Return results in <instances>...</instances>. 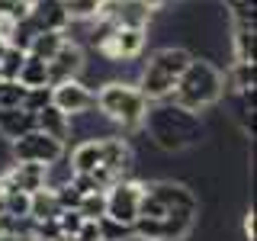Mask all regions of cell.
Here are the masks:
<instances>
[{"label": "cell", "mask_w": 257, "mask_h": 241, "mask_svg": "<svg viewBox=\"0 0 257 241\" xmlns=\"http://www.w3.org/2000/svg\"><path fill=\"white\" fill-rule=\"evenodd\" d=\"M142 129H148L151 142L158 145L161 151H187L193 145L203 142L206 126L196 112L177 106L171 100H161V103H148V112H145V123Z\"/></svg>", "instance_id": "obj_1"}, {"label": "cell", "mask_w": 257, "mask_h": 241, "mask_svg": "<svg viewBox=\"0 0 257 241\" xmlns=\"http://www.w3.org/2000/svg\"><path fill=\"white\" fill-rule=\"evenodd\" d=\"M222 93H225V74L209 58H196L193 55L190 64L183 68V74L177 77V87L171 90L167 100L199 116L203 109L215 106L222 100Z\"/></svg>", "instance_id": "obj_2"}, {"label": "cell", "mask_w": 257, "mask_h": 241, "mask_svg": "<svg viewBox=\"0 0 257 241\" xmlns=\"http://www.w3.org/2000/svg\"><path fill=\"white\" fill-rule=\"evenodd\" d=\"M193 52L183 45H164V48H155L151 52L148 64L142 68L139 74V90L148 103H161L171 96V90L177 87V77L183 74V68L190 64Z\"/></svg>", "instance_id": "obj_3"}, {"label": "cell", "mask_w": 257, "mask_h": 241, "mask_svg": "<svg viewBox=\"0 0 257 241\" xmlns=\"http://www.w3.org/2000/svg\"><path fill=\"white\" fill-rule=\"evenodd\" d=\"M93 93H96V109L109 123H116L119 129H142L145 112H148V100L142 96V90L135 84L116 77V80L100 84V90Z\"/></svg>", "instance_id": "obj_4"}, {"label": "cell", "mask_w": 257, "mask_h": 241, "mask_svg": "<svg viewBox=\"0 0 257 241\" xmlns=\"http://www.w3.org/2000/svg\"><path fill=\"white\" fill-rule=\"evenodd\" d=\"M10 151H13V161H26V164H55V161H61L68 155V148H64V142L52 139V135L39 132V129H32V132L20 135L16 142H10Z\"/></svg>", "instance_id": "obj_5"}, {"label": "cell", "mask_w": 257, "mask_h": 241, "mask_svg": "<svg viewBox=\"0 0 257 241\" xmlns=\"http://www.w3.org/2000/svg\"><path fill=\"white\" fill-rule=\"evenodd\" d=\"M196 228V215H164V219H135V241H187Z\"/></svg>", "instance_id": "obj_6"}, {"label": "cell", "mask_w": 257, "mask_h": 241, "mask_svg": "<svg viewBox=\"0 0 257 241\" xmlns=\"http://www.w3.org/2000/svg\"><path fill=\"white\" fill-rule=\"evenodd\" d=\"M142 187L161 209H164V212H177V215H196L199 212V196L187 187V183L151 180V183H142Z\"/></svg>", "instance_id": "obj_7"}, {"label": "cell", "mask_w": 257, "mask_h": 241, "mask_svg": "<svg viewBox=\"0 0 257 241\" xmlns=\"http://www.w3.org/2000/svg\"><path fill=\"white\" fill-rule=\"evenodd\" d=\"M55 109H61L68 119H77L84 112L96 109V93L90 84H84L80 77L74 80H61V84H52V96H48Z\"/></svg>", "instance_id": "obj_8"}, {"label": "cell", "mask_w": 257, "mask_h": 241, "mask_svg": "<svg viewBox=\"0 0 257 241\" xmlns=\"http://www.w3.org/2000/svg\"><path fill=\"white\" fill-rule=\"evenodd\" d=\"M139 203H142V180L122 177L106 190V219L119 225H135L139 219Z\"/></svg>", "instance_id": "obj_9"}, {"label": "cell", "mask_w": 257, "mask_h": 241, "mask_svg": "<svg viewBox=\"0 0 257 241\" xmlns=\"http://www.w3.org/2000/svg\"><path fill=\"white\" fill-rule=\"evenodd\" d=\"M145 45H148V29H119L116 26L100 45H96V52H100L109 64H122V61L139 58L145 52Z\"/></svg>", "instance_id": "obj_10"}, {"label": "cell", "mask_w": 257, "mask_h": 241, "mask_svg": "<svg viewBox=\"0 0 257 241\" xmlns=\"http://www.w3.org/2000/svg\"><path fill=\"white\" fill-rule=\"evenodd\" d=\"M87 68V55H84V45L77 42H68L55 52V58L48 61V84H61V80H74L80 77V71Z\"/></svg>", "instance_id": "obj_11"}, {"label": "cell", "mask_w": 257, "mask_h": 241, "mask_svg": "<svg viewBox=\"0 0 257 241\" xmlns=\"http://www.w3.org/2000/svg\"><path fill=\"white\" fill-rule=\"evenodd\" d=\"M29 23L39 32H64L71 26L64 0H29Z\"/></svg>", "instance_id": "obj_12"}, {"label": "cell", "mask_w": 257, "mask_h": 241, "mask_svg": "<svg viewBox=\"0 0 257 241\" xmlns=\"http://www.w3.org/2000/svg\"><path fill=\"white\" fill-rule=\"evenodd\" d=\"M71 171L74 174H96L103 171V139H87L80 142L68 158Z\"/></svg>", "instance_id": "obj_13"}, {"label": "cell", "mask_w": 257, "mask_h": 241, "mask_svg": "<svg viewBox=\"0 0 257 241\" xmlns=\"http://www.w3.org/2000/svg\"><path fill=\"white\" fill-rule=\"evenodd\" d=\"M36 129V116L32 112H26L23 106L16 109H0V139L7 142H16L20 135H26Z\"/></svg>", "instance_id": "obj_14"}, {"label": "cell", "mask_w": 257, "mask_h": 241, "mask_svg": "<svg viewBox=\"0 0 257 241\" xmlns=\"http://www.w3.org/2000/svg\"><path fill=\"white\" fill-rule=\"evenodd\" d=\"M36 129H39V132H45V135H52V139H58V142H68L71 119L64 116L61 109H55L52 103H48V106H42V109L36 112Z\"/></svg>", "instance_id": "obj_15"}, {"label": "cell", "mask_w": 257, "mask_h": 241, "mask_svg": "<svg viewBox=\"0 0 257 241\" xmlns=\"http://www.w3.org/2000/svg\"><path fill=\"white\" fill-rule=\"evenodd\" d=\"M58 212H61V203H58V196H55V190L42 187L29 196V219L32 222H52Z\"/></svg>", "instance_id": "obj_16"}, {"label": "cell", "mask_w": 257, "mask_h": 241, "mask_svg": "<svg viewBox=\"0 0 257 241\" xmlns=\"http://www.w3.org/2000/svg\"><path fill=\"white\" fill-rule=\"evenodd\" d=\"M231 55L254 64V23H231Z\"/></svg>", "instance_id": "obj_17"}, {"label": "cell", "mask_w": 257, "mask_h": 241, "mask_svg": "<svg viewBox=\"0 0 257 241\" xmlns=\"http://www.w3.org/2000/svg\"><path fill=\"white\" fill-rule=\"evenodd\" d=\"M225 84H228L231 93L254 96V64L251 61H231L228 74H225Z\"/></svg>", "instance_id": "obj_18"}, {"label": "cell", "mask_w": 257, "mask_h": 241, "mask_svg": "<svg viewBox=\"0 0 257 241\" xmlns=\"http://www.w3.org/2000/svg\"><path fill=\"white\" fill-rule=\"evenodd\" d=\"M16 80H20L26 90H32V87H52V84H48V61L26 55V61H23L20 77H16Z\"/></svg>", "instance_id": "obj_19"}, {"label": "cell", "mask_w": 257, "mask_h": 241, "mask_svg": "<svg viewBox=\"0 0 257 241\" xmlns=\"http://www.w3.org/2000/svg\"><path fill=\"white\" fill-rule=\"evenodd\" d=\"M64 45V32H39L36 39H32V45H29V52L32 58H42V61H52L55 58V52Z\"/></svg>", "instance_id": "obj_20"}, {"label": "cell", "mask_w": 257, "mask_h": 241, "mask_svg": "<svg viewBox=\"0 0 257 241\" xmlns=\"http://www.w3.org/2000/svg\"><path fill=\"white\" fill-rule=\"evenodd\" d=\"M231 106H235V123L244 135L254 132V96H244V93H231Z\"/></svg>", "instance_id": "obj_21"}, {"label": "cell", "mask_w": 257, "mask_h": 241, "mask_svg": "<svg viewBox=\"0 0 257 241\" xmlns=\"http://www.w3.org/2000/svg\"><path fill=\"white\" fill-rule=\"evenodd\" d=\"M77 212L84 215V219H103L106 215V190H100V193H84L80 196V203H77Z\"/></svg>", "instance_id": "obj_22"}, {"label": "cell", "mask_w": 257, "mask_h": 241, "mask_svg": "<svg viewBox=\"0 0 257 241\" xmlns=\"http://www.w3.org/2000/svg\"><path fill=\"white\" fill-rule=\"evenodd\" d=\"M23 61H26V52H20V48L7 45L4 55H0V80H16V77H20Z\"/></svg>", "instance_id": "obj_23"}, {"label": "cell", "mask_w": 257, "mask_h": 241, "mask_svg": "<svg viewBox=\"0 0 257 241\" xmlns=\"http://www.w3.org/2000/svg\"><path fill=\"white\" fill-rule=\"evenodd\" d=\"M39 36V29L29 23V16L26 20H16L13 23V32H10V39H7V45H13V48H20V52H29V45H32V39Z\"/></svg>", "instance_id": "obj_24"}, {"label": "cell", "mask_w": 257, "mask_h": 241, "mask_svg": "<svg viewBox=\"0 0 257 241\" xmlns=\"http://www.w3.org/2000/svg\"><path fill=\"white\" fill-rule=\"evenodd\" d=\"M26 100V87L20 80H0V109H16Z\"/></svg>", "instance_id": "obj_25"}, {"label": "cell", "mask_w": 257, "mask_h": 241, "mask_svg": "<svg viewBox=\"0 0 257 241\" xmlns=\"http://www.w3.org/2000/svg\"><path fill=\"white\" fill-rule=\"evenodd\" d=\"M84 222H87V219L77 212V209H61V212L55 215V228H58V235H61L64 241H68V238H74V231H77Z\"/></svg>", "instance_id": "obj_26"}, {"label": "cell", "mask_w": 257, "mask_h": 241, "mask_svg": "<svg viewBox=\"0 0 257 241\" xmlns=\"http://www.w3.org/2000/svg\"><path fill=\"white\" fill-rule=\"evenodd\" d=\"M96 225H100V238L103 241H135L132 238V225H119V222H112V219H96Z\"/></svg>", "instance_id": "obj_27"}, {"label": "cell", "mask_w": 257, "mask_h": 241, "mask_svg": "<svg viewBox=\"0 0 257 241\" xmlns=\"http://www.w3.org/2000/svg\"><path fill=\"white\" fill-rule=\"evenodd\" d=\"M48 96H52V87H32V90H26V100H23V109L36 116V112L42 109V106H48Z\"/></svg>", "instance_id": "obj_28"}, {"label": "cell", "mask_w": 257, "mask_h": 241, "mask_svg": "<svg viewBox=\"0 0 257 241\" xmlns=\"http://www.w3.org/2000/svg\"><path fill=\"white\" fill-rule=\"evenodd\" d=\"M68 241H103V238H100V225L87 219V222L74 231V238H68Z\"/></svg>", "instance_id": "obj_29"}, {"label": "cell", "mask_w": 257, "mask_h": 241, "mask_svg": "<svg viewBox=\"0 0 257 241\" xmlns=\"http://www.w3.org/2000/svg\"><path fill=\"white\" fill-rule=\"evenodd\" d=\"M244 238H247V241H254V212H247V215H244Z\"/></svg>", "instance_id": "obj_30"}, {"label": "cell", "mask_w": 257, "mask_h": 241, "mask_svg": "<svg viewBox=\"0 0 257 241\" xmlns=\"http://www.w3.org/2000/svg\"><path fill=\"white\" fill-rule=\"evenodd\" d=\"M142 4L148 7V10H155V13H158V10H164V7L171 4V0H142Z\"/></svg>", "instance_id": "obj_31"}, {"label": "cell", "mask_w": 257, "mask_h": 241, "mask_svg": "<svg viewBox=\"0 0 257 241\" xmlns=\"http://www.w3.org/2000/svg\"><path fill=\"white\" fill-rule=\"evenodd\" d=\"M4 48H7V42H4V39H0V55H4Z\"/></svg>", "instance_id": "obj_32"}]
</instances>
